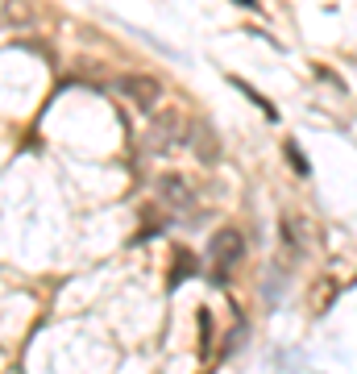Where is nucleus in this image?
<instances>
[{
	"instance_id": "nucleus-3",
	"label": "nucleus",
	"mask_w": 357,
	"mask_h": 374,
	"mask_svg": "<svg viewBox=\"0 0 357 374\" xmlns=\"http://www.w3.org/2000/svg\"><path fill=\"white\" fill-rule=\"evenodd\" d=\"M191 137V129H187V121L179 117V112H162L158 117V125H154V146H183Z\"/></svg>"
},
{
	"instance_id": "nucleus-2",
	"label": "nucleus",
	"mask_w": 357,
	"mask_h": 374,
	"mask_svg": "<svg viewBox=\"0 0 357 374\" xmlns=\"http://www.w3.org/2000/svg\"><path fill=\"white\" fill-rule=\"evenodd\" d=\"M116 92L125 100H133L137 108H154L158 96H162V83L154 75H146V71H129V75H116Z\"/></svg>"
},
{
	"instance_id": "nucleus-6",
	"label": "nucleus",
	"mask_w": 357,
	"mask_h": 374,
	"mask_svg": "<svg viewBox=\"0 0 357 374\" xmlns=\"http://www.w3.org/2000/svg\"><path fill=\"white\" fill-rule=\"evenodd\" d=\"M187 142L195 146V154H200V162H216V150H220V146H216V137H212V129H208V125H195Z\"/></svg>"
},
{
	"instance_id": "nucleus-4",
	"label": "nucleus",
	"mask_w": 357,
	"mask_h": 374,
	"mask_svg": "<svg viewBox=\"0 0 357 374\" xmlns=\"http://www.w3.org/2000/svg\"><path fill=\"white\" fill-rule=\"evenodd\" d=\"M158 192H162V200H166V204H179V208H187V204H191V196H187L191 187H187V179H183V175H162V179H158Z\"/></svg>"
},
{
	"instance_id": "nucleus-5",
	"label": "nucleus",
	"mask_w": 357,
	"mask_h": 374,
	"mask_svg": "<svg viewBox=\"0 0 357 374\" xmlns=\"http://www.w3.org/2000/svg\"><path fill=\"white\" fill-rule=\"evenodd\" d=\"M229 83H233V87H237V92H241V96H245V100H250V104H258V108H262V117H266V121H279V108H275V104H270V100H266V96H262V92H258V87H250V83H245V79H241V75H229Z\"/></svg>"
},
{
	"instance_id": "nucleus-7",
	"label": "nucleus",
	"mask_w": 357,
	"mask_h": 374,
	"mask_svg": "<svg viewBox=\"0 0 357 374\" xmlns=\"http://www.w3.org/2000/svg\"><path fill=\"white\" fill-rule=\"evenodd\" d=\"M200 266H195V258H191V250H175V271H171V287L175 283H183V279H191Z\"/></svg>"
},
{
	"instance_id": "nucleus-1",
	"label": "nucleus",
	"mask_w": 357,
	"mask_h": 374,
	"mask_svg": "<svg viewBox=\"0 0 357 374\" xmlns=\"http://www.w3.org/2000/svg\"><path fill=\"white\" fill-rule=\"evenodd\" d=\"M208 258L216 262V279L225 283V279H229V271L245 258V233H241V229H233V225L216 229V233H212V241H208Z\"/></svg>"
},
{
	"instance_id": "nucleus-9",
	"label": "nucleus",
	"mask_w": 357,
	"mask_h": 374,
	"mask_svg": "<svg viewBox=\"0 0 357 374\" xmlns=\"http://www.w3.org/2000/svg\"><path fill=\"white\" fill-rule=\"evenodd\" d=\"M237 4H250V8H258V0H237Z\"/></svg>"
},
{
	"instance_id": "nucleus-8",
	"label": "nucleus",
	"mask_w": 357,
	"mask_h": 374,
	"mask_svg": "<svg viewBox=\"0 0 357 374\" xmlns=\"http://www.w3.org/2000/svg\"><path fill=\"white\" fill-rule=\"evenodd\" d=\"M283 150H287V158H291L295 175H312V162L304 158V150H299V142H295V137H287V142H283Z\"/></svg>"
}]
</instances>
